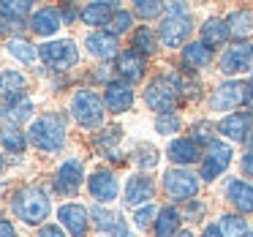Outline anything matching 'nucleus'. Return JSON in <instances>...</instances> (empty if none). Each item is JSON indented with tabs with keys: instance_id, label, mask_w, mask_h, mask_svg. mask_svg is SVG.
Instances as JSON below:
<instances>
[{
	"instance_id": "22",
	"label": "nucleus",
	"mask_w": 253,
	"mask_h": 237,
	"mask_svg": "<svg viewBox=\"0 0 253 237\" xmlns=\"http://www.w3.org/2000/svg\"><path fill=\"white\" fill-rule=\"evenodd\" d=\"M223 193H226V202L240 215L253 213V183L242 180V177H229L223 186Z\"/></svg>"
},
{
	"instance_id": "8",
	"label": "nucleus",
	"mask_w": 253,
	"mask_h": 237,
	"mask_svg": "<svg viewBox=\"0 0 253 237\" xmlns=\"http://www.w3.org/2000/svg\"><path fill=\"white\" fill-rule=\"evenodd\" d=\"M41 63H44L49 71L66 74L68 68H74L79 63V44L74 39H57V41H46L39 47Z\"/></svg>"
},
{
	"instance_id": "4",
	"label": "nucleus",
	"mask_w": 253,
	"mask_h": 237,
	"mask_svg": "<svg viewBox=\"0 0 253 237\" xmlns=\"http://www.w3.org/2000/svg\"><path fill=\"white\" fill-rule=\"evenodd\" d=\"M68 112H71V117L77 120V126H82L84 131H95V128L101 131L109 109H106V104H104V95H98L90 88H79V90H74V95H71Z\"/></svg>"
},
{
	"instance_id": "30",
	"label": "nucleus",
	"mask_w": 253,
	"mask_h": 237,
	"mask_svg": "<svg viewBox=\"0 0 253 237\" xmlns=\"http://www.w3.org/2000/svg\"><path fill=\"white\" fill-rule=\"evenodd\" d=\"M158 47H161L158 30H153L150 25H139V28L131 33V49H136L139 55L150 57V55H155V52H158Z\"/></svg>"
},
{
	"instance_id": "24",
	"label": "nucleus",
	"mask_w": 253,
	"mask_h": 237,
	"mask_svg": "<svg viewBox=\"0 0 253 237\" xmlns=\"http://www.w3.org/2000/svg\"><path fill=\"white\" fill-rule=\"evenodd\" d=\"M226 28H229V39H234L237 44H245L253 36V11L251 8H231L223 17Z\"/></svg>"
},
{
	"instance_id": "21",
	"label": "nucleus",
	"mask_w": 253,
	"mask_h": 237,
	"mask_svg": "<svg viewBox=\"0 0 253 237\" xmlns=\"http://www.w3.org/2000/svg\"><path fill=\"white\" fill-rule=\"evenodd\" d=\"M28 28L33 30L39 39H52L57 36V30L63 28V17L57 6H41L33 11V17L28 19Z\"/></svg>"
},
{
	"instance_id": "7",
	"label": "nucleus",
	"mask_w": 253,
	"mask_h": 237,
	"mask_svg": "<svg viewBox=\"0 0 253 237\" xmlns=\"http://www.w3.org/2000/svg\"><path fill=\"white\" fill-rule=\"evenodd\" d=\"M144 104H147L150 109L155 112V117H158V115H174V112L180 109L182 98L174 90V85L169 82V77H166V74H158V77H153L144 85Z\"/></svg>"
},
{
	"instance_id": "6",
	"label": "nucleus",
	"mask_w": 253,
	"mask_h": 237,
	"mask_svg": "<svg viewBox=\"0 0 253 237\" xmlns=\"http://www.w3.org/2000/svg\"><path fill=\"white\" fill-rule=\"evenodd\" d=\"M161 188H164L166 199L171 204H180V202H193L199 196V188H202V177L196 172H191L188 166H171V169L164 172L161 177Z\"/></svg>"
},
{
	"instance_id": "9",
	"label": "nucleus",
	"mask_w": 253,
	"mask_h": 237,
	"mask_svg": "<svg viewBox=\"0 0 253 237\" xmlns=\"http://www.w3.org/2000/svg\"><path fill=\"white\" fill-rule=\"evenodd\" d=\"M231 158H234V147L231 142L226 139H215L204 147V155H202V183H215L218 177L226 175V169L231 166Z\"/></svg>"
},
{
	"instance_id": "20",
	"label": "nucleus",
	"mask_w": 253,
	"mask_h": 237,
	"mask_svg": "<svg viewBox=\"0 0 253 237\" xmlns=\"http://www.w3.org/2000/svg\"><path fill=\"white\" fill-rule=\"evenodd\" d=\"M120 139H123V131L117 126L101 128L93 137V147L101 158L112 161V164H126V153H120Z\"/></svg>"
},
{
	"instance_id": "51",
	"label": "nucleus",
	"mask_w": 253,
	"mask_h": 237,
	"mask_svg": "<svg viewBox=\"0 0 253 237\" xmlns=\"http://www.w3.org/2000/svg\"><path fill=\"white\" fill-rule=\"evenodd\" d=\"M248 237H253V226H251V232H248Z\"/></svg>"
},
{
	"instance_id": "14",
	"label": "nucleus",
	"mask_w": 253,
	"mask_h": 237,
	"mask_svg": "<svg viewBox=\"0 0 253 237\" xmlns=\"http://www.w3.org/2000/svg\"><path fill=\"white\" fill-rule=\"evenodd\" d=\"M218 134L226 139V142H245L253 131V109H242V112H231V115H223L218 123Z\"/></svg>"
},
{
	"instance_id": "46",
	"label": "nucleus",
	"mask_w": 253,
	"mask_h": 237,
	"mask_svg": "<svg viewBox=\"0 0 253 237\" xmlns=\"http://www.w3.org/2000/svg\"><path fill=\"white\" fill-rule=\"evenodd\" d=\"M0 235H3V237H17V229H14V224L8 218L0 221Z\"/></svg>"
},
{
	"instance_id": "28",
	"label": "nucleus",
	"mask_w": 253,
	"mask_h": 237,
	"mask_svg": "<svg viewBox=\"0 0 253 237\" xmlns=\"http://www.w3.org/2000/svg\"><path fill=\"white\" fill-rule=\"evenodd\" d=\"M33 109H36V104H33V98L30 95H25V98H17V101H11V104H3V123L6 126H22V123H33Z\"/></svg>"
},
{
	"instance_id": "11",
	"label": "nucleus",
	"mask_w": 253,
	"mask_h": 237,
	"mask_svg": "<svg viewBox=\"0 0 253 237\" xmlns=\"http://www.w3.org/2000/svg\"><path fill=\"white\" fill-rule=\"evenodd\" d=\"M220 74L226 79H237L240 74H253V44L245 41V44H231L220 52Z\"/></svg>"
},
{
	"instance_id": "48",
	"label": "nucleus",
	"mask_w": 253,
	"mask_h": 237,
	"mask_svg": "<svg viewBox=\"0 0 253 237\" xmlns=\"http://www.w3.org/2000/svg\"><path fill=\"white\" fill-rule=\"evenodd\" d=\"M245 147H248V150H253V131H251V137L245 139Z\"/></svg>"
},
{
	"instance_id": "35",
	"label": "nucleus",
	"mask_w": 253,
	"mask_h": 237,
	"mask_svg": "<svg viewBox=\"0 0 253 237\" xmlns=\"http://www.w3.org/2000/svg\"><path fill=\"white\" fill-rule=\"evenodd\" d=\"M30 139L25 131H19L17 126H3V150L6 153H14V155H22L28 150Z\"/></svg>"
},
{
	"instance_id": "18",
	"label": "nucleus",
	"mask_w": 253,
	"mask_h": 237,
	"mask_svg": "<svg viewBox=\"0 0 253 237\" xmlns=\"http://www.w3.org/2000/svg\"><path fill=\"white\" fill-rule=\"evenodd\" d=\"M84 47H87V52L101 63L112 60V57H115V60L120 57V39H117L115 33H109V30H90V33L84 36Z\"/></svg>"
},
{
	"instance_id": "43",
	"label": "nucleus",
	"mask_w": 253,
	"mask_h": 237,
	"mask_svg": "<svg viewBox=\"0 0 253 237\" xmlns=\"http://www.w3.org/2000/svg\"><path fill=\"white\" fill-rule=\"evenodd\" d=\"M60 17H63V25H74L77 19H82V8L74 6V3H60Z\"/></svg>"
},
{
	"instance_id": "17",
	"label": "nucleus",
	"mask_w": 253,
	"mask_h": 237,
	"mask_svg": "<svg viewBox=\"0 0 253 237\" xmlns=\"http://www.w3.org/2000/svg\"><path fill=\"white\" fill-rule=\"evenodd\" d=\"M212 60H215V52L202 41H191L180 49V66H182V74H188V77H196L199 71L210 68Z\"/></svg>"
},
{
	"instance_id": "12",
	"label": "nucleus",
	"mask_w": 253,
	"mask_h": 237,
	"mask_svg": "<svg viewBox=\"0 0 253 237\" xmlns=\"http://www.w3.org/2000/svg\"><path fill=\"white\" fill-rule=\"evenodd\" d=\"M87 193L95 199V204H112L120 196V180H117L115 169L109 166H98L95 172L87 175Z\"/></svg>"
},
{
	"instance_id": "37",
	"label": "nucleus",
	"mask_w": 253,
	"mask_h": 237,
	"mask_svg": "<svg viewBox=\"0 0 253 237\" xmlns=\"http://www.w3.org/2000/svg\"><path fill=\"white\" fill-rule=\"evenodd\" d=\"M133 17L144 19V22H153V19H164L166 17V3H158V0H136L131 8Z\"/></svg>"
},
{
	"instance_id": "41",
	"label": "nucleus",
	"mask_w": 253,
	"mask_h": 237,
	"mask_svg": "<svg viewBox=\"0 0 253 237\" xmlns=\"http://www.w3.org/2000/svg\"><path fill=\"white\" fill-rule=\"evenodd\" d=\"M161 207H155V204H144V207H139L136 213H133V226H136L139 232H147L155 226V218H158Z\"/></svg>"
},
{
	"instance_id": "44",
	"label": "nucleus",
	"mask_w": 253,
	"mask_h": 237,
	"mask_svg": "<svg viewBox=\"0 0 253 237\" xmlns=\"http://www.w3.org/2000/svg\"><path fill=\"white\" fill-rule=\"evenodd\" d=\"M39 237H71V235H68L60 224H44L39 229Z\"/></svg>"
},
{
	"instance_id": "13",
	"label": "nucleus",
	"mask_w": 253,
	"mask_h": 237,
	"mask_svg": "<svg viewBox=\"0 0 253 237\" xmlns=\"http://www.w3.org/2000/svg\"><path fill=\"white\" fill-rule=\"evenodd\" d=\"M57 221L60 226L68 232L71 237H87L90 235V224H93V215L84 204L79 202H66L57 207Z\"/></svg>"
},
{
	"instance_id": "1",
	"label": "nucleus",
	"mask_w": 253,
	"mask_h": 237,
	"mask_svg": "<svg viewBox=\"0 0 253 237\" xmlns=\"http://www.w3.org/2000/svg\"><path fill=\"white\" fill-rule=\"evenodd\" d=\"M28 139L39 153L57 155L68 142L66 117L60 112H41V115H36L33 123L28 126Z\"/></svg>"
},
{
	"instance_id": "47",
	"label": "nucleus",
	"mask_w": 253,
	"mask_h": 237,
	"mask_svg": "<svg viewBox=\"0 0 253 237\" xmlns=\"http://www.w3.org/2000/svg\"><path fill=\"white\" fill-rule=\"evenodd\" d=\"M202 237H223V235H220V226L218 224H210V226H204Z\"/></svg>"
},
{
	"instance_id": "39",
	"label": "nucleus",
	"mask_w": 253,
	"mask_h": 237,
	"mask_svg": "<svg viewBox=\"0 0 253 237\" xmlns=\"http://www.w3.org/2000/svg\"><path fill=\"white\" fill-rule=\"evenodd\" d=\"M155 131L161 134V137H171V139H177V134L182 131V117L177 115H158L155 117Z\"/></svg>"
},
{
	"instance_id": "10",
	"label": "nucleus",
	"mask_w": 253,
	"mask_h": 237,
	"mask_svg": "<svg viewBox=\"0 0 253 237\" xmlns=\"http://www.w3.org/2000/svg\"><path fill=\"white\" fill-rule=\"evenodd\" d=\"M87 186V177H84V161L79 155H71V158L60 161L52 175V188L57 191V196H77L79 188Z\"/></svg>"
},
{
	"instance_id": "5",
	"label": "nucleus",
	"mask_w": 253,
	"mask_h": 237,
	"mask_svg": "<svg viewBox=\"0 0 253 237\" xmlns=\"http://www.w3.org/2000/svg\"><path fill=\"white\" fill-rule=\"evenodd\" d=\"M253 101V88L242 79H223L220 85H215L212 93L207 95V109L210 112H223L231 115L240 106H248Z\"/></svg>"
},
{
	"instance_id": "33",
	"label": "nucleus",
	"mask_w": 253,
	"mask_h": 237,
	"mask_svg": "<svg viewBox=\"0 0 253 237\" xmlns=\"http://www.w3.org/2000/svg\"><path fill=\"white\" fill-rule=\"evenodd\" d=\"M215 131H218V126L210 123V117H199V120H193L191 126H188V137H191L199 147H207L210 142H215Z\"/></svg>"
},
{
	"instance_id": "2",
	"label": "nucleus",
	"mask_w": 253,
	"mask_h": 237,
	"mask_svg": "<svg viewBox=\"0 0 253 237\" xmlns=\"http://www.w3.org/2000/svg\"><path fill=\"white\" fill-rule=\"evenodd\" d=\"M14 218H19L28 226H44V221L52 215V202L49 193L39 186H19L8 199Z\"/></svg>"
},
{
	"instance_id": "32",
	"label": "nucleus",
	"mask_w": 253,
	"mask_h": 237,
	"mask_svg": "<svg viewBox=\"0 0 253 237\" xmlns=\"http://www.w3.org/2000/svg\"><path fill=\"white\" fill-rule=\"evenodd\" d=\"M6 52L8 55H14L19 63H25V66H36V60H41V55H39V47L36 44H30L28 39H8L6 41Z\"/></svg>"
},
{
	"instance_id": "31",
	"label": "nucleus",
	"mask_w": 253,
	"mask_h": 237,
	"mask_svg": "<svg viewBox=\"0 0 253 237\" xmlns=\"http://www.w3.org/2000/svg\"><path fill=\"white\" fill-rule=\"evenodd\" d=\"M166 77H169V82L174 85V90L180 93L182 101H196L199 95H202V85H199V79L188 77V74L182 71H164Z\"/></svg>"
},
{
	"instance_id": "52",
	"label": "nucleus",
	"mask_w": 253,
	"mask_h": 237,
	"mask_svg": "<svg viewBox=\"0 0 253 237\" xmlns=\"http://www.w3.org/2000/svg\"><path fill=\"white\" fill-rule=\"evenodd\" d=\"M95 237H109V235H95Z\"/></svg>"
},
{
	"instance_id": "45",
	"label": "nucleus",
	"mask_w": 253,
	"mask_h": 237,
	"mask_svg": "<svg viewBox=\"0 0 253 237\" xmlns=\"http://www.w3.org/2000/svg\"><path fill=\"white\" fill-rule=\"evenodd\" d=\"M240 169H242V175H245V177H253V150H248V153L242 155Z\"/></svg>"
},
{
	"instance_id": "25",
	"label": "nucleus",
	"mask_w": 253,
	"mask_h": 237,
	"mask_svg": "<svg viewBox=\"0 0 253 237\" xmlns=\"http://www.w3.org/2000/svg\"><path fill=\"white\" fill-rule=\"evenodd\" d=\"M117 8H120V6H117L115 0H104V3H87V6H82V22L87 25V28L106 30Z\"/></svg>"
},
{
	"instance_id": "26",
	"label": "nucleus",
	"mask_w": 253,
	"mask_h": 237,
	"mask_svg": "<svg viewBox=\"0 0 253 237\" xmlns=\"http://www.w3.org/2000/svg\"><path fill=\"white\" fill-rule=\"evenodd\" d=\"M182 226V213L177 210V204H164L155 218L153 226V237H177Z\"/></svg>"
},
{
	"instance_id": "34",
	"label": "nucleus",
	"mask_w": 253,
	"mask_h": 237,
	"mask_svg": "<svg viewBox=\"0 0 253 237\" xmlns=\"http://www.w3.org/2000/svg\"><path fill=\"white\" fill-rule=\"evenodd\" d=\"M218 226H220V235H223V237H248V232H251L245 215H240V213L220 215Z\"/></svg>"
},
{
	"instance_id": "40",
	"label": "nucleus",
	"mask_w": 253,
	"mask_h": 237,
	"mask_svg": "<svg viewBox=\"0 0 253 237\" xmlns=\"http://www.w3.org/2000/svg\"><path fill=\"white\" fill-rule=\"evenodd\" d=\"M106 30H109V33H115L117 39H120V36H126V33H133V14H131V11H123V8H117Z\"/></svg>"
},
{
	"instance_id": "42",
	"label": "nucleus",
	"mask_w": 253,
	"mask_h": 237,
	"mask_svg": "<svg viewBox=\"0 0 253 237\" xmlns=\"http://www.w3.org/2000/svg\"><path fill=\"white\" fill-rule=\"evenodd\" d=\"M207 202L204 199H193V202L185 204V213H182V218H188L191 224H199V221H204V215H207Z\"/></svg>"
},
{
	"instance_id": "29",
	"label": "nucleus",
	"mask_w": 253,
	"mask_h": 237,
	"mask_svg": "<svg viewBox=\"0 0 253 237\" xmlns=\"http://www.w3.org/2000/svg\"><path fill=\"white\" fill-rule=\"evenodd\" d=\"M25 95H28V77L17 68H6L3 71V104H11Z\"/></svg>"
},
{
	"instance_id": "15",
	"label": "nucleus",
	"mask_w": 253,
	"mask_h": 237,
	"mask_svg": "<svg viewBox=\"0 0 253 237\" xmlns=\"http://www.w3.org/2000/svg\"><path fill=\"white\" fill-rule=\"evenodd\" d=\"M155 196V180L150 177V172H136V175L128 177L126 188H123V204L128 207H144V204H153L150 199Z\"/></svg>"
},
{
	"instance_id": "3",
	"label": "nucleus",
	"mask_w": 253,
	"mask_h": 237,
	"mask_svg": "<svg viewBox=\"0 0 253 237\" xmlns=\"http://www.w3.org/2000/svg\"><path fill=\"white\" fill-rule=\"evenodd\" d=\"M193 14L188 3H166V17L158 25V41L166 49H182L191 44Z\"/></svg>"
},
{
	"instance_id": "50",
	"label": "nucleus",
	"mask_w": 253,
	"mask_h": 237,
	"mask_svg": "<svg viewBox=\"0 0 253 237\" xmlns=\"http://www.w3.org/2000/svg\"><path fill=\"white\" fill-rule=\"evenodd\" d=\"M248 85H251V88H253V74H251V77H248Z\"/></svg>"
},
{
	"instance_id": "38",
	"label": "nucleus",
	"mask_w": 253,
	"mask_h": 237,
	"mask_svg": "<svg viewBox=\"0 0 253 237\" xmlns=\"http://www.w3.org/2000/svg\"><path fill=\"white\" fill-rule=\"evenodd\" d=\"M0 14H3V19H14V22H25V19L33 17V3H28V0H22V3H3L0 6Z\"/></svg>"
},
{
	"instance_id": "49",
	"label": "nucleus",
	"mask_w": 253,
	"mask_h": 237,
	"mask_svg": "<svg viewBox=\"0 0 253 237\" xmlns=\"http://www.w3.org/2000/svg\"><path fill=\"white\" fill-rule=\"evenodd\" d=\"M177 237H193V232H180Z\"/></svg>"
},
{
	"instance_id": "36",
	"label": "nucleus",
	"mask_w": 253,
	"mask_h": 237,
	"mask_svg": "<svg viewBox=\"0 0 253 237\" xmlns=\"http://www.w3.org/2000/svg\"><path fill=\"white\" fill-rule=\"evenodd\" d=\"M131 155H133V164L142 172H150L153 166H158V161H161V153L150 142H136V147H133Z\"/></svg>"
},
{
	"instance_id": "23",
	"label": "nucleus",
	"mask_w": 253,
	"mask_h": 237,
	"mask_svg": "<svg viewBox=\"0 0 253 237\" xmlns=\"http://www.w3.org/2000/svg\"><path fill=\"white\" fill-rule=\"evenodd\" d=\"M117 77L131 82V85L142 82V79L147 77V57L139 55L136 49L120 52V57H117Z\"/></svg>"
},
{
	"instance_id": "27",
	"label": "nucleus",
	"mask_w": 253,
	"mask_h": 237,
	"mask_svg": "<svg viewBox=\"0 0 253 237\" xmlns=\"http://www.w3.org/2000/svg\"><path fill=\"white\" fill-rule=\"evenodd\" d=\"M199 41L207 44L212 52L218 49V47H226V41H229V28H226V22L218 17H207L202 22V28H199Z\"/></svg>"
},
{
	"instance_id": "19",
	"label": "nucleus",
	"mask_w": 253,
	"mask_h": 237,
	"mask_svg": "<svg viewBox=\"0 0 253 237\" xmlns=\"http://www.w3.org/2000/svg\"><path fill=\"white\" fill-rule=\"evenodd\" d=\"M202 155H204V150L191 137H177L166 144V158L174 166H188L191 169L193 164H202Z\"/></svg>"
},
{
	"instance_id": "16",
	"label": "nucleus",
	"mask_w": 253,
	"mask_h": 237,
	"mask_svg": "<svg viewBox=\"0 0 253 237\" xmlns=\"http://www.w3.org/2000/svg\"><path fill=\"white\" fill-rule=\"evenodd\" d=\"M133 101H136V95H133L131 82L117 77V79H112L109 85H104V104L112 115H126V112H131Z\"/></svg>"
}]
</instances>
